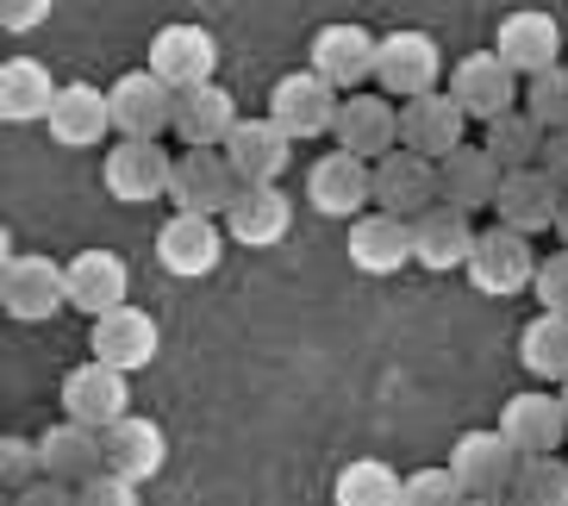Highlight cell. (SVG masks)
<instances>
[{"mask_svg":"<svg viewBox=\"0 0 568 506\" xmlns=\"http://www.w3.org/2000/svg\"><path fill=\"white\" fill-rule=\"evenodd\" d=\"M531 294L544 301V313H568V244H562V251H550L544 263H537Z\"/></svg>","mask_w":568,"mask_h":506,"instance_id":"ab89813d","label":"cell"},{"mask_svg":"<svg viewBox=\"0 0 568 506\" xmlns=\"http://www.w3.org/2000/svg\"><path fill=\"white\" fill-rule=\"evenodd\" d=\"M237 119L244 113H237V101L219 82L175 88V138H182V151H225Z\"/></svg>","mask_w":568,"mask_h":506,"instance_id":"d4e9b609","label":"cell"},{"mask_svg":"<svg viewBox=\"0 0 568 506\" xmlns=\"http://www.w3.org/2000/svg\"><path fill=\"white\" fill-rule=\"evenodd\" d=\"M306 63H313L337 94H356V88L375 75V63H382V38L368 32V26H356V19H332V26L313 32Z\"/></svg>","mask_w":568,"mask_h":506,"instance_id":"277c9868","label":"cell"},{"mask_svg":"<svg viewBox=\"0 0 568 506\" xmlns=\"http://www.w3.org/2000/svg\"><path fill=\"white\" fill-rule=\"evenodd\" d=\"M75 494H82V506H144V500H138V482H132V475H119V469H101L94 482H82Z\"/></svg>","mask_w":568,"mask_h":506,"instance_id":"60d3db41","label":"cell"},{"mask_svg":"<svg viewBox=\"0 0 568 506\" xmlns=\"http://www.w3.org/2000/svg\"><path fill=\"white\" fill-rule=\"evenodd\" d=\"M400 494H406V475H394L382 456H356V463L337 469L332 500L337 506H400Z\"/></svg>","mask_w":568,"mask_h":506,"instance_id":"836d02e7","label":"cell"},{"mask_svg":"<svg viewBox=\"0 0 568 506\" xmlns=\"http://www.w3.org/2000/svg\"><path fill=\"white\" fill-rule=\"evenodd\" d=\"M225 237L219 232L213 213H175V220H163V232H156V263H163L175 282H201V275H213L219 263H225Z\"/></svg>","mask_w":568,"mask_h":506,"instance_id":"8fae6325","label":"cell"},{"mask_svg":"<svg viewBox=\"0 0 568 506\" xmlns=\"http://www.w3.org/2000/svg\"><path fill=\"white\" fill-rule=\"evenodd\" d=\"M494 51L518 69V75H544V69L562 63L568 38L550 13H537V7H518V13L500 19V32H494Z\"/></svg>","mask_w":568,"mask_h":506,"instance_id":"ffe728a7","label":"cell"},{"mask_svg":"<svg viewBox=\"0 0 568 506\" xmlns=\"http://www.w3.org/2000/svg\"><path fill=\"white\" fill-rule=\"evenodd\" d=\"M525 113L544 132H568V63L544 69V75H525Z\"/></svg>","mask_w":568,"mask_h":506,"instance_id":"8d00e7d4","label":"cell"},{"mask_svg":"<svg viewBox=\"0 0 568 506\" xmlns=\"http://www.w3.org/2000/svg\"><path fill=\"white\" fill-rule=\"evenodd\" d=\"M169 175H175V156H169L156 138H119L113 151L101 156V182L119 206L169 201Z\"/></svg>","mask_w":568,"mask_h":506,"instance_id":"7a4b0ae2","label":"cell"},{"mask_svg":"<svg viewBox=\"0 0 568 506\" xmlns=\"http://www.w3.org/2000/svg\"><path fill=\"white\" fill-rule=\"evenodd\" d=\"M106 469L132 475L138 488L156 482L169 469V432L156 419H144V413H125L119 425H106Z\"/></svg>","mask_w":568,"mask_h":506,"instance_id":"f546056e","label":"cell"},{"mask_svg":"<svg viewBox=\"0 0 568 506\" xmlns=\"http://www.w3.org/2000/svg\"><path fill=\"white\" fill-rule=\"evenodd\" d=\"M500 432L525 456H556V451H562V438H568L562 394H513V401L500 406Z\"/></svg>","mask_w":568,"mask_h":506,"instance_id":"f1b7e54d","label":"cell"},{"mask_svg":"<svg viewBox=\"0 0 568 506\" xmlns=\"http://www.w3.org/2000/svg\"><path fill=\"white\" fill-rule=\"evenodd\" d=\"M225 156H232L237 182L256 188V182H282L287 163H294V138L275 125V119H237L232 138H225Z\"/></svg>","mask_w":568,"mask_h":506,"instance_id":"cb8c5ba5","label":"cell"},{"mask_svg":"<svg viewBox=\"0 0 568 506\" xmlns=\"http://www.w3.org/2000/svg\"><path fill=\"white\" fill-rule=\"evenodd\" d=\"M306 206L325 213V220H356L375 206V163L351 151H325L313 169H306Z\"/></svg>","mask_w":568,"mask_h":506,"instance_id":"ba28073f","label":"cell"},{"mask_svg":"<svg viewBox=\"0 0 568 506\" xmlns=\"http://www.w3.org/2000/svg\"><path fill=\"white\" fill-rule=\"evenodd\" d=\"M351 263L363 275H400L413 263V220L387 213V206H368L351 220Z\"/></svg>","mask_w":568,"mask_h":506,"instance_id":"7402d4cb","label":"cell"},{"mask_svg":"<svg viewBox=\"0 0 568 506\" xmlns=\"http://www.w3.org/2000/svg\"><path fill=\"white\" fill-rule=\"evenodd\" d=\"M125 413H132V375L125 370L88 356V363H75V370L63 375V419H82V425H94V432H106V425H119Z\"/></svg>","mask_w":568,"mask_h":506,"instance_id":"9c48e42d","label":"cell"},{"mask_svg":"<svg viewBox=\"0 0 568 506\" xmlns=\"http://www.w3.org/2000/svg\"><path fill=\"white\" fill-rule=\"evenodd\" d=\"M400 506H468V488L456 482L450 463H432V469H413V475H406Z\"/></svg>","mask_w":568,"mask_h":506,"instance_id":"74e56055","label":"cell"},{"mask_svg":"<svg viewBox=\"0 0 568 506\" xmlns=\"http://www.w3.org/2000/svg\"><path fill=\"white\" fill-rule=\"evenodd\" d=\"M337 151L363 156V163H382L387 151H400V107H394V94H344V107H337Z\"/></svg>","mask_w":568,"mask_h":506,"instance_id":"2e32d148","label":"cell"},{"mask_svg":"<svg viewBox=\"0 0 568 506\" xmlns=\"http://www.w3.org/2000/svg\"><path fill=\"white\" fill-rule=\"evenodd\" d=\"M475 225H468L463 206L437 201L432 213H418L413 220V263L432 275H450V270H468V256H475Z\"/></svg>","mask_w":568,"mask_h":506,"instance_id":"ac0fdd59","label":"cell"},{"mask_svg":"<svg viewBox=\"0 0 568 506\" xmlns=\"http://www.w3.org/2000/svg\"><path fill=\"white\" fill-rule=\"evenodd\" d=\"M450 94L463 101L468 119H481V125H494L500 113H513L525 94H518V69L506 63L500 51H468L463 63L450 69Z\"/></svg>","mask_w":568,"mask_h":506,"instance_id":"4fadbf2b","label":"cell"},{"mask_svg":"<svg viewBox=\"0 0 568 506\" xmlns=\"http://www.w3.org/2000/svg\"><path fill=\"white\" fill-rule=\"evenodd\" d=\"M518 363H525V375L562 388L568 382V313H537V320L518 332Z\"/></svg>","mask_w":568,"mask_h":506,"instance_id":"d6a6232c","label":"cell"},{"mask_svg":"<svg viewBox=\"0 0 568 506\" xmlns=\"http://www.w3.org/2000/svg\"><path fill=\"white\" fill-rule=\"evenodd\" d=\"M444 201V163L425 151H387L375 163V206L387 213H400V220H418V213H432Z\"/></svg>","mask_w":568,"mask_h":506,"instance_id":"52a82bcc","label":"cell"},{"mask_svg":"<svg viewBox=\"0 0 568 506\" xmlns=\"http://www.w3.org/2000/svg\"><path fill=\"white\" fill-rule=\"evenodd\" d=\"M337 107H344V94H337V88L325 82L313 63H306V69H287L282 82L268 88V119H275V125H282L294 144H306V138H332Z\"/></svg>","mask_w":568,"mask_h":506,"instance_id":"6da1fadb","label":"cell"},{"mask_svg":"<svg viewBox=\"0 0 568 506\" xmlns=\"http://www.w3.org/2000/svg\"><path fill=\"white\" fill-rule=\"evenodd\" d=\"M38 451H44V475L69 482V488H82V482H94L106 469V432H94L82 419H63L51 432H38Z\"/></svg>","mask_w":568,"mask_h":506,"instance_id":"83f0119b","label":"cell"},{"mask_svg":"<svg viewBox=\"0 0 568 506\" xmlns=\"http://www.w3.org/2000/svg\"><path fill=\"white\" fill-rule=\"evenodd\" d=\"M63 270H69V306L88 313V320H101V313L132 301V270H125L119 251H75Z\"/></svg>","mask_w":568,"mask_h":506,"instance_id":"603a6c76","label":"cell"},{"mask_svg":"<svg viewBox=\"0 0 568 506\" xmlns=\"http://www.w3.org/2000/svg\"><path fill=\"white\" fill-rule=\"evenodd\" d=\"M468 506H518L513 494H468Z\"/></svg>","mask_w":568,"mask_h":506,"instance_id":"f6af8a7d","label":"cell"},{"mask_svg":"<svg viewBox=\"0 0 568 506\" xmlns=\"http://www.w3.org/2000/svg\"><path fill=\"white\" fill-rule=\"evenodd\" d=\"M106 94H113V132L119 138H163V132H175V88H169L151 63L125 69Z\"/></svg>","mask_w":568,"mask_h":506,"instance_id":"30bf717a","label":"cell"},{"mask_svg":"<svg viewBox=\"0 0 568 506\" xmlns=\"http://www.w3.org/2000/svg\"><path fill=\"white\" fill-rule=\"evenodd\" d=\"M562 201H568V188L556 182L544 163H531V169H506L494 213H500V225L537 237V232H556V220H562Z\"/></svg>","mask_w":568,"mask_h":506,"instance_id":"9a60e30c","label":"cell"},{"mask_svg":"<svg viewBox=\"0 0 568 506\" xmlns=\"http://www.w3.org/2000/svg\"><path fill=\"white\" fill-rule=\"evenodd\" d=\"M463 101L456 94H444V88H432V94H418V101H400V144L406 151H425V156H444L463 151Z\"/></svg>","mask_w":568,"mask_h":506,"instance_id":"44dd1931","label":"cell"},{"mask_svg":"<svg viewBox=\"0 0 568 506\" xmlns=\"http://www.w3.org/2000/svg\"><path fill=\"white\" fill-rule=\"evenodd\" d=\"M500 182H506V169H500V156L487 151V144H463V151L444 156V201L463 206V213L494 206L500 201Z\"/></svg>","mask_w":568,"mask_h":506,"instance_id":"1f68e13d","label":"cell"},{"mask_svg":"<svg viewBox=\"0 0 568 506\" xmlns=\"http://www.w3.org/2000/svg\"><path fill=\"white\" fill-rule=\"evenodd\" d=\"M556 394H562V406H568V382H562V388H556Z\"/></svg>","mask_w":568,"mask_h":506,"instance_id":"7dc6e473","label":"cell"},{"mask_svg":"<svg viewBox=\"0 0 568 506\" xmlns=\"http://www.w3.org/2000/svg\"><path fill=\"white\" fill-rule=\"evenodd\" d=\"M237 169L225 151H182L175 156V175H169V201L175 213H213L225 220V206L237 201Z\"/></svg>","mask_w":568,"mask_h":506,"instance_id":"5bb4252c","label":"cell"},{"mask_svg":"<svg viewBox=\"0 0 568 506\" xmlns=\"http://www.w3.org/2000/svg\"><path fill=\"white\" fill-rule=\"evenodd\" d=\"M287 225H294V201L282 194V182L237 188V201L225 206V232H232V244H244V251H268V244H282Z\"/></svg>","mask_w":568,"mask_h":506,"instance_id":"484cf974","label":"cell"},{"mask_svg":"<svg viewBox=\"0 0 568 506\" xmlns=\"http://www.w3.org/2000/svg\"><path fill=\"white\" fill-rule=\"evenodd\" d=\"M450 469L468 494H513L518 469H525V451L506 438L500 425L494 432H463L450 444Z\"/></svg>","mask_w":568,"mask_h":506,"instance_id":"e0dca14e","label":"cell"},{"mask_svg":"<svg viewBox=\"0 0 568 506\" xmlns=\"http://www.w3.org/2000/svg\"><path fill=\"white\" fill-rule=\"evenodd\" d=\"M544 169H550L556 182L568 188V132H550V138H544Z\"/></svg>","mask_w":568,"mask_h":506,"instance_id":"ee69618b","label":"cell"},{"mask_svg":"<svg viewBox=\"0 0 568 506\" xmlns=\"http://www.w3.org/2000/svg\"><path fill=\"white\" fill-rule=\"evenodd\" d=\"M38 475H44V451H38V438H0V482H7V488H32Z\"/></svg>","mask_w":568,"mask_h":506,"instance_id":"f35d334b","label":"cell"},{"mask_svg":"<svg viewBox=\"0 0 568 506\" xmlns=\"http://www.w3.org/2000/svg\"><path fill=\"white\" fill-rule=\"evenodd\" d=\"M88 351L101 356V363H113V370L138 375V370H151L156 351H163V325L144 313V306H113V313H101V320L88 325Z\"/></svg>","mask_w":568,"mask_h":506,"instance_id":"7c38bea8","label":"cell"},{"mask_svg":"<svg viewBox=\"0 0 568 506\" xmlns=\"http://www.w3.org/2000/svg\"><path fill=\"white\" fill-rule=\"evenodd\" d=\"M151 69L163 75L169 88H201V82H213L219 38L206 32V26H187V19H175V26H163V32L151 38Z\"/></svg>","mask_w":568,"mask_h":506,"instance_id":"d6986e66","label":"cell"},{"mask_svg":"<svg viewBox=\"0 0 568 506\" xmlns=\"http://www.w3.org/2000/svg\"><path fill=\"white\" fill-rule=\"evenodd\" d=\"M544 138L550 132H544L525 107H513V113H500L494 125H487L481 144L500 156V169H531V163H544Z\"/></svg>","mask_w":568,"mask_h":506,"instance_id":"e575fe53","label":"cell"},{"mask_svg":"<svg viewBox=\"0 0 568 506\" xmlns=\"http://www.w3.org/2000/svg\"><path fill=\"white\" fill-rule=\"evenodd\" d=\"M51 7L57 0H0V26L13 38H26V32H38L44 19H51Z\"/></svg>","mask_w":568,"mask_h":506,"instance_id":"b9f144b4","label":"cell"},{"mask_svg":"<svg viewBox=\"0 0 568 506\" xmlns=\"http://www.w3.org/2000/svg\"><path fill=\"white\" fill-rule=\"evenodd\" d=\"M537 263L544 256L531 251V237L513 232V225H494V232L475 237V256H468V282L481 287L487 301H513L537 282Z\"/></svg>","mask_w":568,"mask_h":506,"instance_id":"3957f363","label":"cell"},{"mask_svg":"<svg viewBox=\"0 0 568 506\" xmlns=\"http://www.w3.org/2000/svg\"><path fill=\"white\" fill-rule=\"evenodd\" d=\"M0 306L13 313L19 325H38L63 313L69 306V270L57 256H7V270H0Z\"/></svg>","mask_w":568,"mask_h":506,"instance_id":"5b68a950","label":"cell"},{"mask_svg":"<svg viewBox=\"0 0 568 506\" xmlns=\"http://www.w3.org/2000/svg\"><path fill=\"white\" fill-rule=\"evenodd\" d=\"M518 506H568V456H525L513 482Z\"/></svg>","mask_w":568,"mask_h":506,"instance_id":"d590c367","label":"cell"},{"mask_svg":"<svg viewBox=\"0 0 568 506\" xmlns=\"http://www.w3.org/2000/svg\"><path fill=\"white\" fill-rule=\"evenodd\" d=\"M13 506H82V494L69 488V482H51V475H38L32 488H19Z\"/></svg>","mask_w":568,"mask_h":506,"instance_id":"7bdbcfd3","label":"cell"},{"mask_svg":"<svg viewBox=\"0 0 568 506\" xmlns=\"http://www.w3.org/2000/svg\"><path fill=\"white\" fill-rule=\"evenodd\" d=\"M556 237L568 244V201H562V220H556Z\"/></svg>","mask_w":568,"mask_h":506,"instance_id":"bcb514c9","label":"cell"},{"mask_svg":"<svg viewBox=\"0 0 568 506\" xmlns=\"http://www.w3.org/2000/svg\"><path fill=\"white\" fill-rule=\"evenodd\" d=\"M375 82H382V94H394V101L432 94V88L444 82V44H437L432 32H418V26L387 32L382 38V63H375Z\"/></svg>","mask_w":568,"mask_h":506,"instance_id":"8992f818","label":"cell"},{"mask_svg":"<svg viewBox=\"0 0 568 506\" xmlns=\"http://www.w3.org/2000/svg\"><path fill=\"white\" fill-rule=\"evenodd\" d=\"M44 125H51V138L63 151H94L113 132V94H101L94 82H63V94H57Z\"/></svg>","mask_w":568,"mask_h":506,"instance_id":"4316f807","label":"cell"},{"mask_svg":"<svg viewBox=\"0 0 568 506\" xmlns=\"http://www.w3.org/2000/svg\"><path fill=\"white\" fill-rule=\"evenodd\" d=\"M57 94H63V82H57L38 57H13V63L0 69V119H7V125H38V119H51Z\"/></svg>","mask_w":568,"mask_h":506,"instance_id":"4dcf8cb0","label":"cell"}]
</instances>
